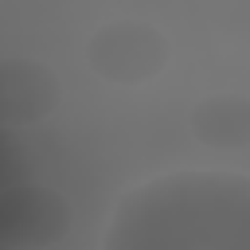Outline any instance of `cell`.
<instances>
[{
  "instance_id": "cell-1",
  "label": "cell",
  "mask_w": 250,
  "mask_h": 250,
  "mask_svg": "<svg viewBox=\"0 0 250 250\" xmlns=\"http://www.w3.org/2000/svg\"><path fill=\"white\" fill-rule=\"evenodd\" d=\"M102 250H250V172L176 168L129 188Z\"/></svg>"
},
{
  "instance_id": "cell-2",
  "label": "cell",
  "mask_w": 250,
  "mask_h": 250,
  "mask_svg": "<svg viewBox=\"0 0 250 250\" xmlns=\"http://www.w3.org/2000/svg\"><path fill=\"white\" fill-rule=\"evenodd\" d=\"M168 35L148 20H109L86 39V62L109 86H145L168 66Z\"/></svg>"
},
{
  "instance_id": "cell-3",
  "label": "cell",
  "mask_w": 250,
  "mask_h": 250,
  "mask_svg": "<svg viewBox=\"0 0 250 250\" xmlns=\"http://www.w3.org/2000/svg\"><path fill=\"white\" fill-rule=\"evenodd\" d=\"M70 203L43 184L0 188V246L4 250H39L70 234Z\"/></svg>"
},
{
  "instance_id": "cell-4",
  "label": "cell",
  "mask_w": 250,
  "mask_h": 250,
  "mask_svg": "<svg viewBox=\"0 0 250 250\" xmlns=\"http://www.w3.org/2000/svg\"><path fill=\"white\" fill-rule=\"evenodd\" d=\"M62 86L39 59H0V129L39 125L59 109Z\"/></svg>"
},
{
  "instance_id": "cell-5",
  "label": "cell",
  "mask_w": 250,
  "mask_h": 250,
  "mask_svg": "<svg viewBox=\"0 0 250 250\" xmlns=\"http://www.w3.org/2000/svg\"><path fill=\"white\" fill-rule=\"evenodd\" d=\"M188 129L199 145L215 152L250 148V98L246 94H207L191 105Z\"/></svg>"
}]
</instances>
